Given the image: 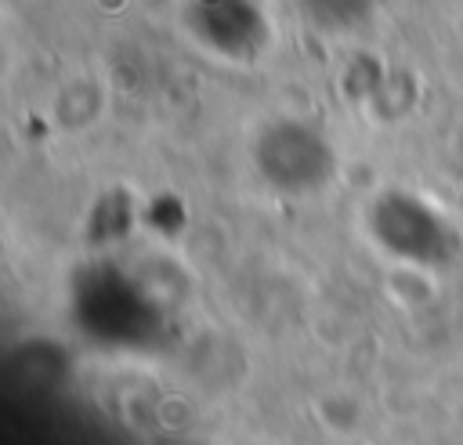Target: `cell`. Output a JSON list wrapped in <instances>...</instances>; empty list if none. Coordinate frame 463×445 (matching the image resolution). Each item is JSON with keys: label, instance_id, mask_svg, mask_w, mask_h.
<instances>
[{"label": "cell", "instance_id": "cell-1", "mask_svg": "<svg viewBox=\"0 0 463 445\" xmlns=\"http://www.w3.org/2000/svg\"><path fill=\"white\" fill-rule=\"evenodd\" d=\"M253 163H257V174L286 195L315 192L333 177L329 141L300 119L268 123L253 141Z\"/></svg>", "mask_w": 463, "mask_h": 445}, {"label": "cell", "instance_id": "cell-2", "mask_svg": "<svg viewBox=\"0 0 463 445\" xmlns=\"http://www.w3.org/2000/svg\"><path fill=\"white\" fill-rule=\"evenodd\" d=\"M373 232L391 253L416 264H438L456 246L452 228L412 195H383L380 203H373Z\"/></svg>", "mask_w": 463, "mask_h": 445}, {"label": "cell", "instance_id": "cell-3", "mask_svg": "<svg viewBox=\"0 0 463 445\" xmlns=\"http://www.w3.org/2000/svg\"><path fill=\"white\" fill-rule=\"evenodd\" d=\"M188 29L224 58H250L264 47V11L253 0H192Z\"/></svg>", "mask_w": 463, "mask_h": 445}, {"label": "cell", "instance_id": "cell-4", "mask_svg": "<svg viewBox=\"0 0 463 445\" xmlns=\"http://www.w3.org/2000/svg\"><path fill=\"white\" fill-rule=\"evenodd\" d=\"M307 18L322 29H351L373 14L380 0H300Z\"/></svg>", "mask_w": 463, "mask_h": 445}]
</instances>
